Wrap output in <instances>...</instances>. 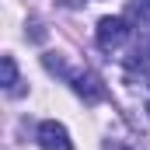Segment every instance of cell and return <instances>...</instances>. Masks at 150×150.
I'll return each mask as SVG.
<instances>
[{
    "mask_svg": "<svg viewBox=\"0 0 150 150\" xmlns=\"http://www.w3.org/2000/svg\"><path fill=\"white\" fill-rule=\"evenodd\" d=\"M98 49H105V52H115L119 45H126V38H129V25L122 21V18H101L98 21Z\"/></svg>",
    "mask_w": 150,
    "mask_h": 150,
    "instance_id": "6da1fadb",
    "label": "cell"
},
{
    "mask_svg": "<svg viewBox=\"0 0 150 150\" xmlns=\"http://www.w3.org/2000/svg\"><path fill=\"white\" fill-rule=\"evenodd\" d=\"M35 140H38V147H42V150H74L67 126H63V122H56V119H45V122L38 126Z\"/></svg>",
    "mask_w": 150,
    "mask_h": 150,
    "instance_id": "7a4b0ae2",
    "label": "cell"
},
{
    "mask_svg": "<svg viewBox=\"0 0 150 150\" xmlns=\"http://www.w3.org/2000/svg\"><path fill=\"white\" fill-rule=\"evenodd\" d=\"M70 80H74V91L84 98V101H91V105H94V101H101V98H105L101 80L91 74V70H74V77H70Z\"/></svg>",
    "mask_w": 150,
    "mask_h": 150,
    "instance_id": "3957f363",
    "label": "cell"
},
{
    "mask_svg": "<svg viewBox=\"0 0 150 150\" xmlns=\"http://www.w3.org/2000/svg\"><path fill=\"white\" fill-rule=\"evenodd\" d=\"M0 74H4V87H7L11 94H21V87H18V63H14V56H4V59H0Z\"/></svg>",
    "mask_w": 150,
    "mask_h": 150,
    "instance_id": "277c9868",
    "label": "cell"
},
{
    "mask_svg": "<svg viewBox=\"0 0 150 150\" xmlns=\"http://www.w3.org/2000/svg\"><path fill=\"white\" fill-rule=\"evenodd\" d=\"M140 52H150V25L140 28ZM140 52H136V56H140Z\"/></svg>",
    "mask_w": 150,
    "mask_h": 150,
    "instance_id": "5b68a950",
    "label": "cell"
},
{
    "mask_svg": "<svg viewBox=\"0 0 150 150\" xmlns=\"http://www.w3.org/2000/svg\"><path fill=\"white\" fill-rule=\"evenodd\" d=\"M28 28H32L28 35L35 38V42H42V38H45V28H42V21H28Z\"/></svg>",
    "mask_w": 150,
    "mask_h": 150,
    "instance_id": "8992f818",
    "label": "cell"
},
{
    "mask_svg": "<svg viewBox=\"0 0 150 150\" xmlns=\"http://www.w3.org/2000/svg\"><path fill=\"white\" fill-rule=\"evenodd\" d=\"M140 11H147V14H150V0H140Z\"/></svg>",
    "mask_w": 150,
    "mask_h": 150,
    "instance_id": "52a82bcc",
    "label": "cell"
},
{
    "mask_svg": "<svg viewBox=\"0 0 150 150\" xmlns=\"http://www.w3.org/2000/svg\"><path fill=\"white\" fill-rule=\"evenodd\" d=\"M105 150H126V147H122V143H108Z\"/></svg>",
    "mask_w": 150,
    "mask_h": 150,
    "instance_id": "ba28073f",
    "label": "cell"
}]
</instances>
